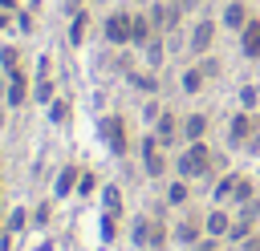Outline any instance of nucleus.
<instances>
[{
	"label": "nucleus",
	"instance_id": "3",
	"mask_svg": "<svg viewBox=\"0 0 260 251\" xmlns=\"http://www.w3.org/2000/svg\"><path fill=\"white\" fill-rule=\"evenodd\" d=\"M215 32H219V24H215L211 16H203V20H195V32H191V53H195V57H203V53L211 49V40H215Z\"/></svg>",
	"mask_w": 260,
	"mask_h": 251
},
{
	"label": "nucleus",
	"instance_id": "7",
	"mask_svg": "<svg viewBox=\"0 0 260 251\" xmlns=\"http://www.w3.org/2000/svg\"><path fill=\"white\" fill-rule=\"evenodd\" d=\"M219 20H223L228 28H236V32H240L252 16H248V4H244V0H228V4H223V12H219Z\"/></svg>",
	"mask_w": 260,
	"mask_h": 251
},
{
	"label": "nucleus",
	"instance_id": "11",
	"mask_svg": "<svg viewBox=\"0 0 260 251\" xmlns=\"http://www.w3.org/2000/svg\"><path fill=\"white\" fill-rule=\"evenodd\" d=\"M154 20L150 16H134V28H130V45H142L146 49V40H154Z\"/></svg>",
	"mask_w": 260,
	"mask_h": 251
},
{
	"label": "nucleus",
	"instance_id": "17",
	"mask_svg": "<svg viewBox=\"0 0 260 251\" xmlns=\"http://www.w3.org/2000/svg\"><path fill=\"white\" fill-rule=\"evenodd\" d=\"M150 227H154V219H138V223H134V243H138V247L150 243Z\"/></svg>",
	"mask_w": 260,
	"mask_h": 251
},
{
	"label": "nucleus",
	"instance_id": "34",
	"mask_svg": "<svg viewBox=\"0 0 260 251\" xmlns=\"http://www.w3.org/2000/svg\"><path fill=\"white\" fill-rule=\"evenodd\" d=\"M248 251H260V239H252V243H248Z\"/></svg>",
	"mask_w": 260,
	"mask_h": 251
},
{
	"label": "nucleus",
	"instance_id": "2",
	"mask_svg": "<svg viewBox=\"0 0 260 251\" xmlns=\"http://www.w3.org/2000/svg\"><path fill=\"white\" fill-rule=\"evenodd\" d=\"M130 28H134L130 12H110L106 16V40L110 45H130Z\"/></svg>",
	"mask_w": 260,
	"mask_h": 251
},
{
	"label": "nucleus",
	"instance_id": "16",
	"mask_svg": "<svg viewBox=\"0 0 260 251\" xmlns=\"http://www.w3.org/2000/svg\"><path fill=\"white\" fill-rule=\"evenodd\" d=\"M232 198H236V202L244 206V202H252V198H256V186H252V182H248V178L240 174V182H236V190H232Z\"/></svg>",
	"mask_w": 260,
	"mask_h": 251
},
{
	"label": "nucleus",
	"instance_id": "23",
	"mask_svg": "<svg viewBox=\"0 0 260 251\" xmlns=\"http://www.w3.org/2000/svg\"><path fill=\"white\" fill-rule=\"evenodd\" d=\"M102 198H106V211H110V215H118V206H122V194H118V186H106V194H102Z\"/></svg>",
	"mask_w": 260,
	"mask_h": 251
},
{
	"label": "nucleus",
	"instance_id": "28",
	"mask_svg": "<svg viewBox=\"0 0 260 251\" xmlns=\"http://www.w3.org/2000/svg\"><path fill=\"white\" fill-rule=\"evenodd\" d=\"M53 97V85H49V77H41L37 81V101H49Z\"/></svg>",
	"mask_w": 260,
	"mask_h": 251
},
{
	"label": "nucleus",
	"instance_id": "31",
	"mask_svg": "<svg viewBox=\"0 0 260 251\" xmlns=\"http://www.w3.org/2000/svg\"><path fill=\"white\" fill-rule=\"evenodd\" d=\"M24 227V211H12V219H8V231H20Z\"/></svg>",
	"mask_w": 260,
	"mask_h": 251
},
{
	"label": "nucleus",
	"instance_id": "1",
	"mask_svg": "<svg viewBox=\"0 0 260 251\" xmlns=\"http://www.w3.org/2000/svg\"><path fill=\"white\" fill-rule=\"evenodd\" d=\"M179 174H183V178L211 174V146H207V142H191V146L179 154Z\"/></svg>",
	"mask_w": 260,
	"mask_h": 251
},
{
	"label": "nucleus",
	"instance_id": "32",
	"mask_svg": "<svg viewBox=\"0 0 260 251\" xmlns=\"http://www.w3.org/2000/svg\"><path fill=\"white\" fill-rule=\"evenodd\" d=\"M0 251H8V235H0Z\"/></svg>",
	"mask_w": 260,
	"mask_h": 251
},
{
	"label": "nucleus",
	"instance_id": "22",
	"mask_svg": "<svg viewBox=\"0 0 260 251\" xmlns=\"http://www.w3.org/2000/svg\"><path fill=\"white\" fill-rule=\"evenodd\" d=\"M167 202H187V182H171V190H167Z\"/></svg>",
	"mask_w": 260,
	"mask_h": 251
},
{
	"label": "nucleus",
	"instance_id": "5",
	"mask_svg": "<svg viewBox=\"0 0 260 251\" xmlns=\"http://www.w3.org/2000/svg\"><path fill=\"white\" fill-rule=\"evenodd\" d=\"M154 138H158V146H175V138H179V117H175L171 109L158 113V121H154Z\"/></svg>",
	"mask_w": 260,
	"mask_h": 251
},
{
	"label": "nucleus",
	"instance_id": "12",
	"mask_svg": "<svg viewBox=\"0 0 260 251\" xmlns=\"http://www.w3.org/2000/svg\"><path fill=\"white\" fill-rule=\"evenodd\" d=\"M203 134H207V113H187L183 138H187V142H203Z\"/></svg>",
	"mask_w": 260,
	"mask_h": 251
},
{
	"label": "nucleus",
	"instance_id": "26",
	"mask_svg": "<svg viewBox=\"0 0 260 251\" xmlns=\"http://www.w3.org/2000/svg\"><path fill=\"white\" fill-rule=\"evenodd\" d=\"M81 36H85V12L73 20V32H69V40H73V45H81Z\"/></svg>",
	"mask_w": 260,
	"mask_h": 251
},
{
	"label": "nucleus",
	"instance_id": "30",
	"mask_svg": "<svg viewBox=\"0 0 260 251\" xmlns=\"http://www.w3.org/2000/svg\"><path fill=\"white\" fill-rule=\"evenodd\" d=\"M69 117V105L65 101H53V121H65Z\"/></svg>",
	"mask_w": 260,
	"mask_h": 251
},
{
	"label": "nucleus",
	"instance_id": "19",
	"mask_svg": "<svg viewBox=\"0 0 260 251\" xmlns=\"http://www.w3.org/2000/svg\"><path fill=\"white\" fill-rule=\"evenodd\" d=\"M236 182H240V174H228L219 186H215V202H223V198H232V190H236Z\"/></svg>",
	"mask_w": 260,
	"mask_h": 251
},
{
	"label": "nucleus",
	"instance_id": "8",
	"mask_svg": "<svg viewBox=\"0 0 260 251\" xmlns=\"http://www.w3.org/2000/svg\"><path fill=\"white\" fill-rule=\"evenodd\" d=\"M240 53L244 57H260V20H248L244 28H240Z\"/></svg>",
	"mask_w": 260,
	"mask_h": 251
},
{
	"label": "nucleus",
	"instance_id": "25",
	"mask_svg": "<svg viewBox=\"0 0 260 251\" xmlns=\"http://www.w3.org/2000/svg\"><path fill=\"white\" fill-rule=\"evenodd\" d=\"M134 85H138L142 93H154V89H158V81H154L150 73H138V77H134Z\"/></svg>",
	"mask_w": 260,
	"mask_h": 251
},
{
	"label": "nucleus",
	"instance_id": "35",
	"mask_svg": "<svg viewBox=\"0 0 260 251\" xmlns=\"http://www.w3.org/2000/svg\"><path fill=\"white\" fill-rule=\"evenodd\" d=\"M199 251H219V247H215V243H203V247H199Z\"/></svg>",
	"mask_w": 260,
	"mask_h": 251
},
{
	"label": "nucleus",
	"instance_id": "10",
	"mask_svg": "<svg viewBox=\"0 0 260 251\" xmlns=\"http://www.w3.org/2000/svg\"><path fill=\"white\" fill-rule=\"evenodd\" d=\"M248 134H252V113H236L232 126H228V142H232V146H244Z\"/></svg>",
	"mask_w": 260,
	"mask_h": 251
},
{
	"label": "nucleus",
	"instance_id": "6",
	"mask_svg": "<svg viewBox=\"0 0 260 251\" xmlns=\"http://www.w3.org/2000/svg\"><path fill=\"white\" fill-rule=\"evenodd\" d=\"M183 16V4H154L150 8V20H154V28L158 32H167V28H175V20Z\"/></svg>",
	"mask_w": 260,
	"mask_h": 251
},
{
	"label": "nucleus",
	"instance_id": "18",
	"mask_svg": "<svg viewBox=\"0 0 260 251\" xmlns=\"http://www.w3.org/2000/svg\"><path fill=\"white\" fill-rule=\"evenodd\" d=\"M175 235H179V243H195V239H199V223H195V219H187V223H179V231H175Z\"/></svg>",
	"mask_w": 260,
	"mask_h": 251
},
{
	"label": "nucleus",
	"instance_id": "14",
	"mask_svg": "<svg viewBox=\"0 0 260 251\" xmlns=\"http://www.w3.org/2000/svg\"><path fill=\"white\" fill-rule=\"evenodd\" d=\"M203 227H207V235H228V231H232V219H228L223 211H211V215L203 219Z\"/></svg>",
	"mask_w": 260,
	"mask_h": 251
},
{
	"label": "nucleus",
	"instance_id": "21",
	"mask_svg": "<svg viewBox=\"0 0 260 251\" xmlns=\"http://www.w3.org/2000/svg\"><path fill=\"white\" fill-rule=\"evenodd\" d=\"M73 178H77V170H73V166H65V170H61V178H57V194H69V190H73Z\"/></svg>",
	"mask_w": 260,
	"mask_h": 251
},
{
	"label": "nucleus",
	"instance_id": "33",
	"mask_svg": "<svg viewBox=\"0 0 260 251\" xmlns=\"http://www.w3.org/2000/svg\"><path fill=\"white\" fill-rule=\"evenodd\" d=\"M0 4H4V8H16V4H20V0H0Z\"/></svg>",
	"mask_w": 260,
	"mask_h": 251
},
{
	"label": "nucleus",
	"instance_id": "13",
	"mask_svg": "<svg viewBox=\"0 0 260 251\" xmlns=\"http://www.w3.org/2000/svg\"><path fill=\"white\" fill-rule=\"evenodd\" d=\"M203 81H207V69H203V65L187 69V73H183V93H199V89H203Z\"/></svg>",
	"mask_w": 260,
	"mask_h": 251
},
{
	"label": "nucleus",
	"instance_id": "4",
	"mask_svg": "<svg viewBox=\"0 0 260 251\" xmlns=\"http://www.w3.org/2000/svg\"><path fill=\"white\" fill-rule=\"evenodd\" d=\"M142 166H146V174H150V178H162V170H167V158H162V150H158V138H154V134L142 142Z\"/></svg>",
	"mask_w": 260,
	"mask_h": 251
},
{
	"label": "nucleus",
	"instance_id": "36",
	"mask_svg": "<svg viewBox=\"0 0 260 251\" xmlns=\"http://www.w3.org/2000/svg\"><path fill=\"white\" fill-rule=\"evenodd\" d=\"M0 121H4V117H0Z\"/></svg>",
	"mask_w": 260,
	"mask_h": 251
},
{
	"label": "nucleus",
	"instance_id": "9",
	"mask_svg": "<svg viewBox=\"0 0 260 251\" xmlns=\"http://www.w3.org/2000/svg\"><path fill=\"white\" fill-rule=\"evenodd\" d=\"M102 134H106V142H110L114 154H126V134H122V121L118 117H102Z\"/></svg>",
	"mask_w": 260,
	"mask_h": 251
},
{
	"label": "nucleus",
	"instance_id": "24",
	"mask_svg": "<svg viewBox=\"0 0 260 251\" xmlns=\"http://www.w3.org/2000/svg\"><path fill=\"white\" fill-rule=\"evenodd\" d=\"M162 243H167V231H162V223H154V227H150V243H146V247H150V251H162Z\"/></svg>",
	"mask_w": 260,
	"mask_h": 251
},
{
	"label": "nucleus",
	"instance_id": "29",
	"mask_svg": "<svg viewBox=\"0 0 260 251\" xmlns=\"http://www.w3.org/2000/svg\"><path fill=\"white\" fill-rule=\"evenodd\" d=\"M240 101L252 109V105H256V89H252V85H244V89H240Z\"/></svg>",
	"mask_w": 260,
	"mask_h": 251
},
{
	"label": "nucleus",
	"instance_id": "27",
	"mask_svg": "<svg viewBox=\"0 0 260 251\" xmlns=\"http://www.w3.org/2000/svg\"><path fill=\"white\" fill-rule=\"evenodd\" d=\"M0 65H4L8 73H16V49H4V53H0Z\"/></svg>",
	"mask_w": 260,
	"mask_h": 251
},
{
	"label": "nucleus",
	"instance_id": "15",
	"mask_svg": "<svg viewBox=\"0 0 260 251\" xmlns=\"http://www.w3.org/2000/svg\"><path fill=\"white\" fill-rule=\"evenodd\" d=\"M8 77H12V85H8V105H20L24 93H28V89H24V73L16 69V73H8Z\"/></svg>",
	"mask_w": 260,
	"mask_h": 251
},
{
	"label": "nucleus",
	"instance_id": "20",
	"mask_svg": "<svg viewBox=\"0 0 260 251\" xmlns=\"http://www.w3.org/2000/svg\"><path fill=\"white\" fill-rule=\"evenodd\" d=\"M158 61H162V40H158V36H154V40H146V65H150V69H154V65H158Z\"/></svg>",
	"mask_w": 260,
	"mask_h": 251
}]
</instances>
